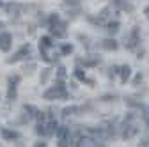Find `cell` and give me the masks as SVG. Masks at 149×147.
<instances>
[{
	"label": "cell",
	"instance_id": "cell-14",
	"mask_svg": "<svg viewBox=\"0 0 149 147\" xmlns=\"http://www.w3.org/2000/svg\"><path fill=\"white\" fill-rule=\"evenodd\" d=\"M114 4H116V6H117L119 9H128V11L132 9V7H130V6H128V4L124 2V0H114Z\"/></svg>",
	"mask_w": 149,
	"mask_h": 147
},
{
	"label": "cell",
	"instance_id": "cell-12",
	"mask_svg": "<svg viewBox=\"0 0 149 147\" xmlns=\"http://www.w3.org/2000/svg\"><path fill=\"white\" fill-rule=\"evenodd\" d=\"M80 62H84V66H96V64H100V59L98 57H92V59H82Z\"/></svg>",
	"mask_w": 149,
	"mask_h": 147
},
{
	"label": "cell",
	"instance_id": "cell-1",
	"mask_svg": "<svg viewBox=\"0 0 149 147\" xmlns=\"http://www.w3.org/2000/svg\"><path fill=\"white\" fill-rule=\"evenodd\" d=\"M66 23L61 21L59 14H52L50 16V32L55 35V37H66Z\"/></svg>",
	"mask_w": 149,
	"mask_h": 147
},
{
	"label": "cell",
	"instance_id": "cell-9",
	"mask_svg": "<svg viewBox=\"0 0 149 147\" xmlns=\"http://www.w3.org/2000/svg\"><path fill=\"white\" fill-rule=\"evenodd\" d=\"M137 131H139V130H137V126H133V124H126V126H124V133H123V135H124V138H132Z\"/></svg>",
	"mask_w": 149,
	"mask_h": 147
},
{
	"label": "cell",
	"instance_id": "cell-19",
	"mask_svg": "<svg viewBox=\"0 0 149 147\" xmlns=\"http://www.w3.org/2000/svg\"><path fill=\"white\" fill-rule=\"evenodd\" d=\"M66 69L64 67H59V78H64V75H66V73H64Z\"/></svg>",
	"mask_w": 149,
	"mask_h": 147
},
{
	"label": "cell",
	"instance_id": "cell-4",
	"mask_svg": "<svg viewBox=\"0 0 149 147\" xmlns=\"http://www.w3.org/2000/svg\"><path fill=\"white\" fill-rule=\"evenodd\" d=\"M71 144V131L68 126H61L57 130V145L59 147H69Z\"/></svg>",
	"mask_w": 149,
	"mask_h": 147
},
{
	"label": "cell",
	"instance_id": "cell-7",
	"mask_svg": "<svg viewBox=\"0 0 149 147\" xmlns=\"http://www.w3.org/2000/svg\"><path fill=\"white\" fill-rule=\"evenodd\" d=\"M18 82H20V76H13V78H9V90H7V99H14L16 98V85H18Z\"/></svg>",
	"mask_w": 149,
	"mask_h": 147
},
{
	"label": "cell",
	"instance_id": "cell-18",
	"mask_svg": "<svg viewBox=\"0 0 149 147\" xmlns=\"http://www.w3.org/2000/svg\"><path fill=\"white\" fill-rule=\"evenodd\" d=\"M48 76H50V69H45V73H43V76H41V83H45V82L48 80Z\"/></svg>",
	"mask_w": 149,
	"mask_h": 147
},
{
	"label": "cell",
	"instance_id": "cell-22",
	"mask_svg": "<svg viewBox=\"0 0 149 147\" xmlns=\"http://www.w3.org/2000/svg\"><path fill=\"white\" fill-rule=\"evenodd\" d=\"M146 119H147V124H149V115H147V117H146Z\"/></svg>",
	"mask_w": 149,
	"mask_h": 147
},
{
	"label": "cell",
	"instance_id": "cell-6",
	"mask_svg": "<svg viewBox=\"0 0 149 147\" xmlns=\"http://www.w3.org/2000/svg\"><path fill=\"white\" fill-rule=\"evenodd\" d=\"M13 46V35L9 32H0V51H9Z\"/></svg>",
	"mask_w": 149,
	"mask_h": 147
},
{
	"label": "cell",
	"instance_id": "cell-21",
	"mask_svg": "<svg viewBox=\"0 0 149 147\" xmlns=\"http://www.w3.org/2000/svg\"><path fill=\"white\" fill-rule=\"evenodd\" d=\"M34 147H46V144H45V142H37Z\"/></svg>",
	"mask_w": 149,
	"mask_h": 147
},
{
	"label": "cell",
	"instance_id": "cell-23",
	"mask_svg": "<svg viewBox=\"0 0 149 147\" xmlns=\"http://www.w3.org/2000/svg\"><path fill=\"white\" fill-rule=\"evenodd\" d=\"M2 25H4V23H2V21H0V28H2Z\"/></svg>",
	"mask_w": 149,
	"mask_h": 147
},
{
	"label": "cell",
	"instance_id": "cell-5",
	"mask_svg": "<svg viewBox=\"0 0 149 147\" xmlns=\"http://www.w3.org/2000/svg\"><path fill=\"white\" fill-rule=\"evenodd\" d=\"M29 55H30V44H23L20 50L14 53V57H13V59H9L7 62H9V64H13V62H18V60H23V59H27V57H29Z\"/></svg>",
	"mask_w": 149,
	"mask_h": 147
},
{
	"label": "cell",
	"instance_id": "cell-20",
	"mask_svg": "<svg viewBox=\"0 0 149 147\" xmlns=\"http://www.w3.org/2000/svg\"><path fill=\"white\" fill-rule=\"evenodd\" d=\"M66 4H71V6H78V0H66Z\"/></svg>",
	"mask_w": 149,
	"mask_h": 147
},
{
	"label": "cell",
	"instance_id": "cell-3",
	"mask_svg": "<svg viewBox=\"0 0 149 147\" xmlns=\"http://www.w3.org/2000/svg\"><path fill=\"white\" fill-rule=\"evenodd\" d=\"M43 98H45V99H66V98H68V90H66V87L59 82L57 85H53L52 89H48L46 92L43 94Z\"/></svg>",
	"mask_w": 149,
	"mask_h": 147
},
{
	"label": "cell",
	"instance_id": "cell-10",
	"mask_svg": "<svg viewBox=\"0 0 149 147\" xmlns=\"http://www.w3.org/2000/svg\"><path fill=\"white\" fill-rule=\"evenodd\" d=\"M2 137L6 140H14V138H18L20 135H18L16 131H11V130H7V128H4V130H2Z\"/></svg>",
	"mask_w": 149,
	"mask_h": 147
},
{
	"label": "cell",
	"instance_id": "cell-11",
	"mask_svg": "<svg viewBox=\"0 0 149 147\" xmlns=\"http://www.w3.org/2000/svg\"><path fill=\"white\" fill-rule=\"evenodd\" d=\"M103 48H107V50H117V43L114 39H105L103 41Z\"/></svg>",
	"mask_w": 149,
	"mask_h": 147
},
{
	"label": "cell",
	"instance_id": "cell-2",
	"mask_svg": "<svg viewBox=\"0 0 149 147\" xmlns=\"http://www.w3.org/2000/svg\"><path fill=\"white\" fill-rule=\"evenodd\" d=\"M57 130H59L57 122H55L53 119H48L46 122L41 121L39 124H37L36 133H37V135H41V137H50V135H53V133H57Z\"/></svg>",
	"mask_w": 149,
	"mask_h": 147
},
{
	"label": "cell",
	"instance_id": "cell-16",
	"mask_svg": "<svg viewBox=\"0 0 149 147\" xmlns=\"http://www.w3.org/2000/svg\"><path fill=\"white\" fill-rule=\"evenodd\" d=\"M74 76H77L78 80H85V73H82V69H77L74 71Z\"/></svg>",
	"mask_w": 149,
	"mask_h": 147
},
{
	"label": "cell",
	"instance_id": "cell-8",
	"mask_svg": "<svg viewBox=\"0 0 149 147\" xmlns=\"http://www.w3.org/2000/svg\"><path fill=\"white\" fill-rule=\"evenodd\" d=\"M119 75H121V82H128L130 75H132V69H130V66H121L119 67Z\"/></svg>",
	"mask_w": 149,
	"mask_h": 147
},
{
	"label": "cell",
	"instance_id": "cell-13",
	"mask_svg": "<svg viewBox=\"0 0 149 147\" xmlns=\"http://www.w3.org/2000/svg\"><path fill=\"white\" fill-rule=\"evenodd\" d=\"M78 110H80L78 106H69V108H64V110H62V115H64V117H68V115H73L74 112H78Z\"/></svg>",
	"mask_w": 149,
	"mask_h": 147
},
{
	"label": "cell",
	"instance_id": "cell-15",
	"mask_svg": "<svg viewBox=\"0 0 149 147\" xmlns=\"http://www.w3.org/2000/svg\"><path fill=\"white\" fill-rule=\"evenodd\" d=\"M117 30H119V23H117V21L108 23V32H110V34H116Z\"/></svg>",
	"mask_w": 149,
	"mask_h": 147
},
{
	"label": "cell",
	"instance_id": "cell-17",
	"mask_svg": "<svg viewBox=\"0 0 149 147\" xmlns=\"http://www.w3.org/2000/svg\"><path fill=\"white\" fill-rule=\"evenodd\" d=\"M71 51H73V46H71V44H64V46H62V53H64V55H68V53H71Z\"/></svg>",
	"mask_w": 149,
	"mask_h": 147
}]
</instances>
